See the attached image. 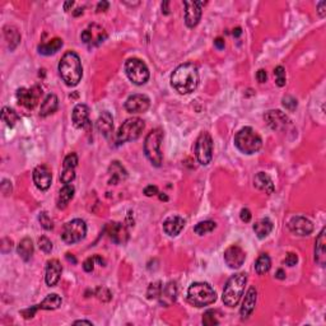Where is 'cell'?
Wrapping results in <instances>:
<instances>
[{"label":"cell","mask_w":326,"mask_h":326,"mask_svg":"<svg viewBox=\"0 0 326 326\" xmlns=\"http://www.w3.org/2000/svg\"><path fill=\"white\" fill-rule=\"evenodd\" d=\"M199 71L196 65L185 63L177 67L171 75V86L180 94H190L198 88Z\"/></svg>","instance_id":"cell-1"},{"label":"cell","mask_w":326,"mask_h":326,"mask_svg":"<svg viewBox=\"0 0 326 326\" xmlns=\"http://www.w3.org/2000/svg\"><path fill=\"white\" fill-rule=\"evenodd\" d=\"M59 73L67 86H77L83 77V68H82L79 55L74 51L65 52L59 63Z\"/></svg>","instance_id":"cell-2"},{"label":"cell","mask_w":326,"mask_h":326,"mask_svg":"<svg viewBox=\"0 0 326 326\" xmlns=\"http://www.w3.org/2000/svg\"><path fill=\"white\" fill-rule=\"evenodd\" d=\"M187 301L195 307L209 306L217 301V293L208 283L195 281L187 289Z\"/></svg>","instance_id":"cell-3"},{"label":"cell","mask_w":326,"mask_h":326,"mask_svg":"<svg viewBox=\"0 0 326 326\" xmlns=\"http://www.w3.org/2000/svg\"><path fill=\"white\" fill-rule=\"evenodd\" d=\"M247 283V275L245 273L232 275L224 285L223 289V302L226 306L234 307L240 302L245 292V285Z\"/></svg>","instance_id":"cell-4"},{"label":"cell","mask_w":326,"mask_h":326,"mask_svg":"<svg viewBox=\"0 0 326 326\" xmlns=\"http://www.w3.org/2000/svg\"><path fill=\"white\" fill-rule=\"evenodd\" d=\"M234 145L237 149L245 154H254L259 152L262 147V140L253 128H242L234 137Z\"/></svg>","instance_id":"cell-5"},{"label":"cell","mask_w":326,"mask_h":326,"mask_svg":"<svg viewBox=\"0 0 326 326\" xmlns=\"http://www.w3.org/2000/svg\"><path fill=\"white\" fill-rule=\"evenodd\" d=\"M162 141H163V130L160 128L153 129L149 131L144 141V153L149 160V162L156 167L162 164Z\"/></svg>","instance_id":"cell-6"},{"label":"cell","mask_w":326,"mask_h":326,"mask_svg":"<svg viewBox=\"0 0 326 326\" xmlns=\"http://www.w3.org/2000/svg\"><path fill=\"white\" fill-rule=\"evenodd\" d=\"M145 124L141 118L139 117H130L125 120L122 125L118 128L116 139L118 143H126V141H134L139 139L143 133Z\"/></svg>","instance_id":"cell-7"},{"label":"cell","mask_w":326,"mask_h":326,"mask_svg":"<svg viewBox=\"0 0 326 326\" xmlns=\"http://www.w3.org/2000/svg\"><path fill=\"white\" fill-rule=\"evenodd\" d=\"M125 73L137 86H143L149 80V69L143 60L138 58H130L125 63Z\"/></svg>","instance_id":"cell-8"},{"label":"cell","mask_w":326,"mask_h":326,"mask_svg":"<svg viewBox=\"0 0 326 326\" xmlns=\"http://www.w3.org/2000/svg\"><path fill=\"white\" fill-rule=\"evenodd\" d=\"M87 234V224L83 219H73L68 222L63 228L61 238L68 245H73L82 241Z\"/></svg>","instance_id":"cell-9"},{"label":"cell","mask_w":326,"mask_h":326,"mask_svg":"<svg viewBox=\"0 0 326 326\" xmlns=\"http://www.w3.org/2000/svg\"><path fill=\"white\" fill-rule=\"evenodd\" d=\"M195 156L199 163L203 166H207L211 162V158H213V139L207 131H203L196 139Z\"/></svg>","instance_id":"cell-10"},{"label":"cell","mask_w":326,"mask_h":326,"mask_svg":"<svg viewBox=\"0 0 326 326\" xmlns=\"http://www.w3.org/2000/svg\"><path fill=\"white\" fill-rule=\"evenodd\" d=\"M42 96V88L40 86H33L31 88H20L17 91V99L18 103L27 110L35 109Z\"/></svg>","instance_id":"cell-11"},{"label":"cell","mask_w":326,"mask_h":326,"mask_svg":"<svg viewBox=\"0 0 326 326\" xmlns=\"http://www.w3.org/2000/svg\"><path fill=\"white\" fill-rule=\"evenodd\" d=\"M107 39V32L98 24H90L80 35V40L88 46H98Z\"/></svg>","instance_id":"cell-12"},{"label":"cell","mask_w":326,"mask_h":326,"mask_svg":"<svg viewBox=\"0 0 326 326\" xmlns=\"http://www.w3.org/2000/svg\"><path fill=\"white\" fill-rule=\"evenodd\" d=\"M288 228L291 231L292 233L296 234V236H308V234L312 233L313 231V224L310 219H307L306 217H302V215H296V217H292L288 222Z\"/></svg>","instance_id":"cell-13"},{"label":"cell","mask_w":326,"mask_h":326,"mask_svg":"<svg viewBox=\"0 0 326 326\" xmlns=\"http://www.w3.org/2000/svg\"><path fill=\"white\" fill-rule=\"evenodd\" d=\"M185 23L189 28L198 26L202 18V7L204 3L202 1H185Z\"/></svg>","instance_id":"cell-14"},{"label":"cell","mask_w":326,"mask_h":326,"mask_svg":"<svg viewBox=\"0 0 326 326\" xmlns=\"http://www.w3.org/2000/svg\"><path fill=\"white\" fill-rule=\"evenodd\" d=\"M246 259V254L238 245H232L224 251V261L231 269H240Z\"/></svg>","instance_id":"cell-15"},{"label":"cell","mask_w":326,"mask_h":326,"mask_svg":"<svg viewBox=\"0 0 326 326\" xmlns=\"http://www.w3.org/2000/svg\"><path fill=\"white\" fill-rule=\"evenodd\" d=\"M150 101L145 94H133L125 102V110L129 114H143L149 109Z\"/></svg>","instance_id":"cell-16"},{"label":"cell","mask_w":326,"mask_h":326,"mask_svg":"<svg viewBox=\"0 0 326 326\" xmlns=\"http://www.w3.org/2000/svg\"><path fill=\"white\" fill-rule=\"evenodd\" d=\"M51 180L52 173L47 166L41 164V166L36 167L33 171V183L37 189L41 191H46L51 186Z\"/></svg>","instance_id":"cell-17"},{"label":"cell","mask_w":326,"mask_h":326,"mask_svg":"<svg viewBox=\"0 0 326 326\" xmlns=\"http://www.w3.org/2000/svg\"><path fill=\"white\" fill-rule=\"evenodd\" d=\"M264 120L266 124L273 129V130L280 131L284 130L287 128V125L289 124V118L285 115L284 112H281L280 110H270L264 115Z\"/></svg>","instance_id":"cell-18"},{"label":"cell","mask_w":326,"mask_h":326,"mask_svg":"<svg viewBox=\"0 0 326 326\" xmlns=\"http://www.w3.org/2000/svg\"><path fill=\"white\" fill-rule=\"evenodd\" d=\"M78 166V156L75 153L68 154L65 157L64 163H63V171L60 173L61 183L65 185L69 184L75 179V168Z\"/></svg>","instance_id":"cell-19"},{"label":"cell","mask_w":326,"mask_h":326,"mask_svg":"<svg viewBox=\"0 0 326 326\" xmlns=\"http://www.w3.org/2000/svg\"><path fill=\"white\" fill-rule=\"evenodd\" d=\"M105 231L112 240V242L117 243V245H122L129 238L128 231H126L124 224L117 223V222H112V223L107 224L105 227Z\"/></svg>","instance_id":"cell-20"},{"label":"cell","mask_w":326,"mask_h":326,"mask_svg":"<svg viewBox=\"0 0 326 326\" xmlns=\"http://www.w3.org/2000/svg\"><path fill=\"white\" fill-rule=\"evenodd\" d=\"M61 272H63V268H61V264L59 260H48L45 275L46 284H47L48 287H55V285L58 284L59 280H60Z\"/></svg>","instance_id":"cell-21"},{"label":"cell","mask_w":326,"mask_h":326,"mask_svg":"<svg viewBox=\"0 0 326 326\" xmlns=\"http://www.w3.org/2000/svg\"><path fill=\"white\" fill-rule=\"evenodd\" d=\"M256 300H257V291L255 287H250L247 291L246 296L243 298L242 306H241V319L246 320L251 316V313L254 312L256 306Z\"/></svg>","instance_id":"cell-22"},{"label":"cell","mask_w":326,"mask_h":326,"mask_svg":"<svg viewBox=\"0 0 326 326\" xmlns=\"http://www.w3.org/2000/svg\"><path fill=\"white\" fill-rule=\"evenodd\" d=\"M71 118H73V124L75 128H86L87 125H90V107L84 103L77 105L73 110Z\"/></svg>","instance_id":"cell-23"},{"label":"cell","mask_w":326,"mask_h":326,"mask_svg":"<svg viewBox=\"0 0 326 326\" xmlns=\"http://www.w3.org/2000/svg\"><path fill=\"white\" fill-rule=\"evenodd\" d=\"M184 227H185V221H184V218L179 217V215H171L163 222V230L171 237L179 236Z\"/></svg>","instance_id":"cell-24"},{"label":"cell","mask_w":326,"mask_h":326,"mask_svg":"<svg viewBox=\"0 0 326 326\" xmlns=\"http://www.w3.org/2000/svg\"><path fill=\"white\" fill-rule=\"evenodd\" d=\"M96 126L97 130H98L103 137L110 139L112 133H114V118H112L111 114L107 111L102 112V114L98 116V118H97Z\"/></svg>","instance_id":"cell-25"},{"label":"cell","mask_w":326,"mask_h":326,"mask_svg":"<svg viewBox=\"0 0 326 326\" xmlns=\"http://www.w3.org/2000/svg\"><path fill=\"white\" fill-rule=\"evenodd\" d=\"M326 228H323L319 233L315 242V261L320 266H325L326 264Z\"/></svg>","instance_id":"cell-26"},{"label":"cell","mask_w":326,"mask_h":326,"mask_svg":"<svg viewBox=\"0 0 326 326\" xmlns=\"http://www.w3.org/2000/svg\"><path fill=\"white\" fill-rule=\"evenodd\" d=\"M177 298V285L175 281H168L164 287L162 288L160 296V302L162 306H171L175 303V301Z\"/></svg>","instance_id":"cell-27"},{"label":"cell","mask_w":326,"mask_h":326,"mask_svg":"<svg viewBox=\"0 0 326 326\" xmlns=\"http://www.w3.org/2000/svg\"><path fill=\"white\" fill-rule=\"evenodd\" d=\"M109 173H110V185H117L120 181H124L126 177H128V172L124 168L121 163L118 162V161H114L111 163V166L109 168Z\"/></svg>","instance_id":"cell-28"},{"label":"cell","mask_w":326,"mask_h":326,"mask_svg":"<svg viewBox=\"0 0 326 326\" xmlns=\"http://www.w3.org/2000/svg\"><path fill=\"white\" fill-rule=\"evenodd\" d=\"M254 185L257 187L261 191H265L266 194H273L274 192V184H273V180L270 179L269 175H266L265 172H259L254 179Z\"/></svg>","instance_id":"cell-29"},{"label":"cell","mask_w":326,"mask_h":326,"mask_svg":"<svg viewBox=\"0 0 326 326\" xmlns=\"http://www.w3.org/2000/svg\"><path fill=\"white\" fill-rule=\"evenodd\" d=\"M59 107V99L58 97L55 96V94H48L45 99H44V102L41 105V110H40V115L42 117H46V116L51 115L54 114Z\"/></svg>","instance_id":"cell-30"},{"label":"cell","mask_w":326,"mask_h":326,"mask_svg":"<svg viewBox=\"0 0 326 326\" xmlns=\"http://www.w3.org/2000/svg\"><path fill=\"white\" fill-rule=\"evenodd\" d=\"M273 222L269 218H262L254 224V232L259 238H265L273 231Z\"/></svg>","instance_id":"cell-31"},{"label":"cell","mask_w":326,"mask_h":326,"mask_svg":"<svg viewBox=\"0 0 326 326\" xmlns=\"http://www.w3.org/2000/svg\"><path fill=\"white\" fill-rule=\"evenodd\" d=\"M74 192H75V189H74L73 185H64V187L59 191V196H58V208L59 209H65L69 204L71 199L74 198Z\"/></svg>","instance_id":"cell-32"},{"label":"cell","mask_w":326,"mask_h":326,"mask_svg":"<svg viewBox=\"0 0 326 326\" xmlns=\"http://www.w3.org/2000/svg\"><path fill=\"white\" fill-rule=\"evenodd\" d=\"M61 47H63V40L56 37V39L50 40V41L46 42V44L40 45L39 52L41 55H46V56H48V55H52L55 54V52H58Z\"/></svg>","instance_id":"cell-33"},{"label":"cell","mask_w":326,"mask_h":326,"mask_svg":"<svg viewBox=\"0 0 326 326\" xmlns=\"http://www.w3.org/2000/svg\"><path fill=\"white\" fill-rule=\"evenodd\" d=\"M61 302H63V301H61L60 296L56 293H52L46 296L45 300L42 301L40 304H37V306H39V310L51 311L59 308V307L61 306Z\"/></svg>","instance_id":"cell-34"},{"label":"cell","mask_w":326,"mask_h":326,"mask_svg":"<svg viewBox=\"0 0 326 326\" xmlns=\"http://www.w3.org/2000/svg\"><path fill=\"white\" fill-rule=\"evenodd\" d=\"M4 36H5V40H7L10 50H14L21 41V35L18 29L13 26H5L4 27Z\"/></svg>","instance_id":"cell-35"},{"label":"cell","mask_w":326,"mask_h":326,"mask_svg":"<svg viewBox=\"0 0 326 326\" xmlns=\"http://www.w3.org/2000/svg\"><path fill=\"white\" fill-rule=\"evenodd\" d=\"M17 251H18V255H20L24 261H29L33 255L32 240H31V238H27V237L26 238H23V240L20 242V245H18Z\"/></svg>","instance_id":"cell-36"},{"label":"cell","mask_w":326,"mask_h":326,"mask_svg":"<svg viewBox=\"0 0 326 326\" xmlns=\"http://www.w3.org/2000/svg\"><path fill=\"white\" fill-rule=\"evenodd\" d=\"M272 268V260L268 254H261L255 262V272L259 275H264Z\"/></svg>","instance_id":"cell-37"},{"label":"cell","mask_w":326,"mask_h":326,"mask_svg":"<svg viewBox=\"0 0 326 326\" xmlns=\"http://www.w3.org/2000/svg\"><path fill=\"white\" fill-rule=\"evenodd\" d=\"M1 118H3V121L12 129L14 128L17 122H18L20 116H18V114H17L13 109H10V107H3V110H1Z\"/></svg>","instance_id":"cell-38"},{"label":"cell","mask_w":326,"mask_h":326,"mask_svg":"<svg viewBox=\"0 0 326 326\" xmlns=\"http://www.w3.org/2000/svg\"><path fill=\"white\" fill-rule=\"evenodd\" d=\"M215 227H217V224L213 221L199 222L195 227H194V232H195L196 234H199V236H204V234L213 232V231L215 230Z\"/></svg>","instance_id":"cell-39"},{"label":"cell","mask_w":326,"mask_h":326,"mask_svg":"<svg viewBox=\"0 0 326 326\" xmlns=\"http://www.w3.org/2000/svg\"><path fill=\"white\" fill-rule=\"evenodd\" d=\"M162 283L160 280L154 281V283H150L149 287H148L147 291V297L148 300H156V298H160L161 292H162Z\"/></svg>","instance_id":"cell-40"},{"label":"cell","mask_w":326,"mask_h":326,"mask_svg":"<svg viewBox=\"0 0 326 326\" xmlns=\"http://www.w3.org/2000/svg\"><path fill=\"white\" fill-rule=\"evenodd\" d=\"M274 75H275V83L278 87H284L287 83V78H285V69L281 65L277 67L274 69Z\"/></svg>","instance_id":"cell-41"},{"label":"cell","mask_w":326,"mask_h":326,"mask_svg":"<svg viewBox=\"0 0 326 326\" xmlns=\"http://www.w3.org/2000/svg\"><path fill=\"white\" fill-rule=\"evenodd\" d=\"M215 311L213 310H209L207 311V312L203 315V324L207 326H213V325H218L219 324V321L217 320V315H215Z\"/></svg>","instance_id":"cell-42"},{"label":"cell","mask_w":326,"mask_h":326,"mask_svg":"<svg viewBox=\"0 0 326 326\" xmlns=\"http://www.w3.org/2000/svg\"><path fill=\"white\" fill-rule=\"evenodd\" d=\"M281 103H283V106H284L288 111H294V110L297 109L298 105L297 99L294 98L293 96H284L283 99H281Z\"/></svg>","instance_id":"cell-43"},{"label":"cell","mask_w":326,"mask_h":326,"mask_svg":"<svg viewBox=\"0 0 326 326\" xmlns=\"http://www.w3.org/2000/svg\"><path fill=\"white\" fill-rule=\"evenodd\" d=\"M96 296L99 301L102 302H109L111 300V292L105 287H98L96 289Z\"/></svg>","instance_id":"cell-44"},{"label":"cell","mask_w":326,"mask_h":326,"mask_svg":"<svg viewBox=\"0 0 326 326\" xmlns=\"http://www.w3.org/2000/svg\"><path fill=\"white\" fill-rule=\"evenodd\" d=\"M39 247L45 254H50L52 251V242L48 240L47 237L42 236L39 240Z\"/></svg>","instance_id":"cell-45"},{"label":"cell","mask_w":326,"mask_h":326,"mask_svg":"<svg viewBox=\"0 0 326 326\" xmlns=\"http://www.w3.org/2000/svg\"><path fill=\"white\" fill-rule=\"evenodd\" d=\"M39 221H40V223H41L42 227L45 228V230L50 231V230H52V227H54V226H52V221L50 219V217H48L46 211H42L41 214L39 215Z\"/></svg>","instance_id":"cell-46"},{"label":"cell","mask_w":326,"mask_h":326,"mask_svg":"<svg viewBox=\"0 0 326 326\" xmlns=\"http://www.w3.org/2000/svg\"><path fill=\"white\" fill-rule=\"evenodd\" d=\"M298 262V256L294 253H288L284 259V264L288 266H294L297 265Z\"/></svg>","instance_id":"cell-47"},{"label":"cell","mask_w":326,"mask_h":326,"mask_svg":"<svg viewBox=\"0 0 326 326\" xmlns=\"http://www.w3.org/2000/svg\"><path fill=\"white\" fill-rule=\"evenodd\" d=\"M94 261H96V256H94V257H88V259L83 262L84 272H93V269H94Z\"/></svg>","instance_id":"cell-48"},{"label":"cell","mask_w":326,"mask_h":326,"mask_svg":"<svg viewBox=\"0 0 326 326\" xmlns=\"http://www.w3.org/2000/svg\"><path fill=\"white\" fill-rule=\"evenodd\" d=\"M37 310H39V306H32V307H29V308H27V310L21 311V313H22L24 319H32V317L35 316V313Z\"/></svg>","instance_id":"cell-49"},{"label":"cell","mask_w":326,"mask_h":326,"mask_svg":"<svg viewBox=\"0 0 326 326\" xmlns=\"http://www.w3.org/2000/svg\"><path fill=\"white\" fill-rule=\"evenodd\" d=\"M1 192L5 196H8L12 192V183H10L9 180H3V183H1Z\"/></svg>","instance_id":"cell-50"},{"label":"cell","mask_w":326,"mask_h":326,"mask_svg":"<svg viewBox=\"0 0 326 326\" xmlns=\"http://www.w3.org/2000/svg\"><path fill=\"white\" fill-rule=\"evenodd\" d=\"M240 218H241V221L242 222H245V223H249L250 221H251V218H253V214H251V211L249 210V209H242V210H241V213H240Z\"/></svg>","instance_id":"cell-51"},{"label":"cell","mask_w":326,"mask_h":326,"mask_svg":"<svg viewBox=\"0 0 326 326\" xmlns=\"http://www.w3.org/2000/svg\"><path fill=\"white\" fill-rule=\"evenodd\" d=\"M144 194H145L147 196H154V195H158L160 192H158V187H157V186L149 185L144 189Z\"/></svg>","instance_id":"cell-52"},{"label":"cell","mask_w":326,"mask_h":326,"mask_svg":"<svg viewBox=\"0 0 326 326\" xmlns=\"http://www.w3.org/2000/svg\"><path fill=\"white\" fill-rule=\"evenodd\" d=\"M256 79L259 83H265L266 79H268V75H266V71L264 69H260L257 73H256Z\"/></svg>","instance_id":"cell-53"},{"label":"cell","mask_w":326,"mask_h":326,"mask_svg":"<svg viewBox=\"0 0 326 326\" xmlns=\"http://www.w3.org/2000/svg\"><path fill=\"white\" fill-rule=\"evenodd\" d=\"M109 7L110 4L107 3V1H105V0H103V1H99V3L97 4V12H98V13H101V12H106V10L109 9Z\"/></svg>","instance_id":"cell-54"},{"label":"cell","mask_w":326,"mask_h":326,"mask_svg":"<svg viewBox=\"0 0 326 326\" xmlns=\"http://www.w3.org/2000/svg\"><path fill=\"white\" fill-rule=\"evenodd\" d=\"M326 1H320L319 4H317V13H319L320 17H324L326 13Z\"/></svg>","instance_id":"cell-55"},{"label":"cell","mask_w":326,"mask_h":326,"mask_svg":"<svg viewBox=\"0 0 326 326\" xmlns=\"http://www.w3.org/2000/svg\"><path fill=\"white\" fill-rule=\"evenodd\" d=\"M214 46L218 48V50H223L224 48V40L222 37H218V39L214 40Z\"/></svg>","instance_id":"cell-56"},{"label":"cell","mask_w":326,"mask_h":326,"mask_svg":"<svg viewBox=\"0 0 326 326\" xmlns=\"http://www.w3.org/2000/svg\"><path fill=\"white\" fill-rule=\"evenodd\" d=\"M275 278L280 279V280L285 279V272H284V270H283V269H278V272H277V274H275Z\"/></svg>","instance_id":"cell-57"},{"label":"cell","mask_w":326,"mask_h":326,"mask_svg":"<svg viewBox=\"0 0 326 326\" xmlns=\"http://www.w3.org/2000/svg\"><path fill=\"white\" fill-rule=\"evenodd\" d=\"M80 324H86V325H93L92 321H86V320H79V321H74V325H80Z\"/></svg>","instance_id":"cell-58"},{"label":"cell","mask_w":326,"mask_h":326,"mask_svg":"<svg viewBox=\"0 0 326 326\" xmlns=\"http://www.w3.org/2000/svg\"><path fill=\"white\" fill-rule=\"evenodd\" d=\"M168 4H170L168 1H164L162 4V10H164V14H168V10H170L168 9Z\"/></svg>","instance_id":"cell-59"},{"label":"cell","mask_w":326,"mask_h":326,"mask_svg":"<svg viewBox=\"0 0 326 326\" xmlns=\"http://www.w3.org/2000/svg\"><path fill=\"white\" fill-rule=\"evenodd\" d=\"M241 33H242V29H241L240 27H237L236 29H233V36H234V37H238V36H240Z\"/></svg>","instance_id":"cell-60"},{"label":"cell","mask_w":326,"mask_h":326,"mask_svg":"<svg viewBox=\"0 0 326 326\" xmlns=\"http://www.w3.org/2000/svg\"><path fill=\"white\" fill-rule=\"evenodd\" d=\"M73 5H74V1H67V3L64 4V9L69 10V8L73 7Z\"/></svg>","instance_id":"cell-61"},{"label":"cell","mask_w":326,"mask_h":326,"mask_svg":"<svg viewBox=\"0 0 326 326\" xmlns=\"http://www.w3.org/2000/svg\"><path fill=\"white\" fill-rule=\"evenodd\" d=\"M67 259L69 260V261L73 262V264H75V262H77L75 257H74V256H70V254H67Z\"/></svg>","instance_id":"cell-62"},{"label":"cell","mask_w":326,"mask_h":326,"mask_svg":"<svg viewBox=\"0 0 326 326\" xmlns=\"http://www.w3.org/2000/svg\"><path fill=\"white\" fill-rule=\"evenodd\" d=\"M79 14H83V8H78V9L74 12V16L75 17H78Z\"/></svg>","instance_id":"cell-63"},{"label":"cell","mask_w":326,"mask_h":326,"mask_svg":"<svg viewBox=\"0 0 326 326\" xmlns=\"http://www.w3.org/2000/svg\"><path fill=\"white\" fill-rule=\"evenodd\" d=\"M160 199H161V200H164V202H167V200H168V198H167L166 195H162V194H160Z\"/></svg>","instance_id":"cell-64"}]
</instances>
